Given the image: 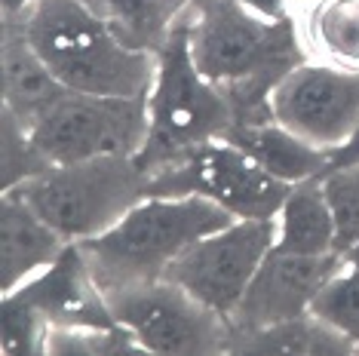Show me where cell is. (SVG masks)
<instances>
[{"label": "cell", "mask_w": 359, "mask_h": 356, "mask_svg": "<svg viewBox=\"0 0 359 356\" xmlns=\"http://www.w3.org/2000/svg\"><path fill=\"white\" fill-rule=\"evenodd\" d=\"M356 353H359V347H356Z\"/></svg>", "instance_id": "26"}, {"label": "cell", "mask_w": 359, "mask_h": 356, "mask_svg": "<svg viewBox=\"0 0 359 356\" xmlns=\"http://www.w3.org/2000/svg\"><path fill=\"white\" fill-rule=\"evenodd\" d=\"M148 139L135 160L151 178L182 166L191 151L212 139H224L236 126L231 99L215 83H209L191 59L184 13L166 43L157 50V74L148 93Z\"/></svg>", "instance_id": "4"}, {"label": "cell", "mask_w": 359, "mask_h": 356, "mask_svg": "<svg viewBox=\"0 0 359 356\" xmlns=\"http://www.w3.org/2000/svg\"><path fill=\"white\" fill-rule=\"evenodd\" d=\"M276 249L295 255H332L334 218L323 193L320 175L292 184L276 212Z\"/></svg>", "instance_id": "17"}, {"label": "cell", "mask_w": 359, "mask_h": 356, "mask_svg": "<svg viewBox=\"0 0 359 356\" xmlns=\"http://www.w3.org/2000/svg\"><path fill=\"white\" fill-rule=\"evenodd\" d=\"M10 191L68 242H86L151 197V175L135 157H95L50 166Z\"/></svg>", "instance_id": "5"}, {"label": "cell", "mask_w": 359, "mask_h": 356, "mask_svg": "<svg viewBox=\"0 0 359 356\" xmlns=\"http://www.w3.org/2000/svg\"><path fill=\"white\" fill-rule=\"evenodd\" d=\"M341 261H344L341 252L295 255L273 246L264 261H261L255 280L249 282L243 301L236 304L231 317L233 335L258 331L307 313L313 298L320 295V289L341 267Z\"/></svg>", "instance_id": "11"}, {"label": "cell", "mask_w": 359, "mask_h": 356, "mask_svg": "<svg viewBox=\"0 0 359 356\" xmlns=\"http://www.w3.org/2000/svg\"><path fill=\"white\" fill-rule=\"evenodd\" d=\"M50 320L19 295L0 298V353L4 356H46Z\"/></svg>", "instance_id": "20"}, {"label": "cell", "mask_w": 359, "mask_h": 356, "mask_svg": "<svg viewBox=\"0 0 359 356\" xmlns=\"http://www.w3.org/2000/svg\"><path fill=\"white\" fill-rule=\"evenodd\" d=\"M347 163H359V126L338 151H332V166H347Z\"/></svg>", "instance_id": "24"}, {"label": "cell", "mask_w": 359, "mask_h": 356, "mask_svg": "<svg viewBox=\"0 0 359 356\" xmlns=\"http://www.w3.org/2000/svg\"><path fill=\"white\" fill-rule=\"evenodd\" d=\"M292 184L271 175L258 160L227 139H212L191 151L182 166L151 178V197L197 193L233 218H276Z\"/></svg>", "instance_id": "8"}, {"label": "cell", "mask_w": 359, "mask_h": 356, "mask_svg": "<svg viewBox=\"0 0 359 356\" xmlns=\"http://www.w3.org/2000/svg\"><path fill=\"white\" fill-rule=\"evenodd\" d=\"M104 301L144 353L215 356L231 347V320L166 277L108 292Z\"/></svg>", "instance_id": "6"}, {"label": "cell", "mask_w": 359, "mask_h": 356, "mask_svg": "<svg viewBox=\"0 0 359 356\" xmlns=\"http://www.w3.org/2000/svg\"><path fill=\"white\" fill-rule=\"evenodd\" d=\"M13 22L71 93H151L157 55L129 46L93 0H37Z\"/></svg>", "instance_id": "2"}, {"label": "cell", "mask_w": 359, "mask_h": 356, "mask_svg": "<svg viewBox=\"0 0 359 356\" xmlns=\"http://www.w3.org/2000/svg\"><path fill=\"white\" fill-rule=\"evenodd\" d=\"M289 15L304 59L359 71V0H292Z\"/></svg>", "instance_id": "15"}, {"label": "cell", "mask_w": 359, "mask_h": 356, "mask_svg": "<svg viewBox=\"0 0 359 356\" xmlns=\"http://www.w3.org/2000/svg\"><path fill=\"white\" fill-rule=\"evenodd\" d=\"M271 114L323 151H338L359 126V71L304 59L271 95Z\"/></svg>", "instance_id": "10"}, {"label": "cell", "mask_w": 359, "mask_h": 356, "mask_svg": "<svg viewBox=\"0 0 359 356\" xmlns=\"http://www.w3.org/2000/svg\"><path fill=\"white\" fill-rule=\"evenodd\" d=\"M320 182L334 218V249L344 255L359 242V163L329 166Z\"/></svg>", "instance_id": "21"}, {"label": "cell", "mask_w": 359, "mask_h": 356, "mask_svg": "<svg viewBox=\"0 0 359 356\" xmlns=\"http://www.w3.org/2000/svg\"><path fill=\"white\" fill-rule=\"evenodd\" d=\"M273 246L276 218H236L187 246L166 271V280L231 320Z\"/></svg>", "instance_id": "9"}, {"label": "cell", "mask_w": 359, "mask_h": 356, "mask_svg": "<svg viewBox=\"0 0 359 356\" xmlns=\"http://www.w3.org/2000/svg\"><path fill=\"white\" fill-rule=\"evenodd\" d=\"M236 148H243L252 160H258L271 175L285 184H298L307 178L323 175L332 166V151H323L289 126H283L276 117H264L255 123H240L224 135Z\"/></svg>", "instance_id": "16"}, {"label": "cell", "mask_w": 359, "mask_h": 356, "mask_svg": "<svg viewBox=\"0 0 359 356\" xmlns=\"http://www.w3.org/2000/svg\"><path fill=\"white\" fill-rule=\"evenodd\" d=\"M148 93L93 95L68 89L31 129V142L50 166L95 157H135L148 139Z\"/></svg>", "instance_id": "7"}, {"label": "cell", "mask_w": 359, "mask_h": 356, "mask_svg": "<svg viewBox=\"0 0 359 356\" xmlns=\"http://www.w3.org/2000/svg\"><path fill=\"white\" fill-rule=\"evenodd\" d=\"M184 28L194 64L231 99L236 126L273 117V89L304 62L292 15L271 22L240 0H191Z\"/></svg>", "instance_id": "1"}, {"label": "cell", "mask_w": 359, "mask_h": 356, "mask_svg": "<svg viewBox=\"0 0 359 356\" xmlns=\"http://www.w3.org/2000/svg\"><path fill=\"white\" fill-rule=\"evenodd\" d=\"M65 93L68 89L50 71V64L40 59V53L31 46L19 22L4 19V28H0V99H4V108L0 111L15 117L31 132Z\"/></svg>", "instance_id": "14"}, {"label": "cell", "mask_w": 359, "mask_h": 356, "mask_svg": "<svg viewBox=\"0 0 359 356\" xmlns=\"http://www.w3.org/2000/svg\"><path fill=\"white\" fill-rule=\"evenodd\" d=\"M13 295L34 304L50 326H117L77 242H71L59 261Z\"/></svg>", "instance_id": "12"}, {"label": "cell", "mask_w": 359, "mask_h": 356, "mask_svg": "<svg viewBox=\"0 0 359 356\" xmlns=\"http://www.w3.org/2000/svg\"><path fill=\"white\" fill-rule=\"evenodd\" d=\"M71 242L19 193H0V295H13L62 258Z\"/></svg>", "instance_id": "13"}, {"label": "cell", "mask_w": 359, "mask_h": 356, "mask_svg": "<svg viewBox=\"0 0 359 356\" xmlns=\"http://www.w3.org/2000/svg\"><path fill=\"white\" fill-rule=\"evenodd\" d=\"M227 353H258V356H350L356 344L338 329L323 322L313 310L283 320L276 326L233 335Z\"/></svg>", "instance_id": "18"}, {"label": "cell", "mask_w": 359, "mask_h": 356, "mask_svg": "<svg viewBox=\"0 0 359 356\" xmlns=\"http://www.w3.org/2000/svg\"><path fill=\"white\" fill-rule=\"evenodd\" d=\"M243 6H249L252 13L264 15L271 22H280V19H289V6L292 0H240Z\"/></svg>", "instance_id": "23"}, {"label": "cell", "mask_w": 359, "mask_h": 356, "mask_svg": "<svg viewBox=\"0 0 359 356\" xmlns=\"http://www.w3.org/2000/svg\"><path fill=\"white\" fill-rule=\"evenodd\" d=\"M31 4H37V0H0V15H4V19H13V15L25 13Z\"/></svg>", "instance_id": "25"}, {"label": "cell", "mask_w": 359, "mask_h": 356, "mask_svg": "<svg viewBox=\"0 0 359 356\" xmlns=\"http://www.w3.org/2000/svg\"><path fill=\"white\" fill-rule=\"evenodd\" d=\"M236 221L197 193L144 197L102 237L77 242L104 295L166 277L172 261L212 231Z\"/></svg>", "instance_id": "3"}, {"label": "cell", "mask_w": 359, "mask_h": 356, "mask_svg": "<svg viewBox=\"0 0 359 356\" xmlns=\"http://www.w3.org/2000/svg\"><path fill=\"white\" fill-rule=\"evenodd\" d=\"M0 139H4V144H0L4 148V153H0V188L4 191L19 188L22 182L50 169V163L40 157V151L31 142V132L4 111H0Z\"/></svg>", "instance_id": "22"}, {"label": "cell", "mask_w": 359, "mask_h": 356, "mask_svg": "<svg viewBox=\"0 0 359 356\" xmlns=\"http://www.w3.org/2000/svg\"><path fill=\"white\" fill-rule=\"evenodd\" d=\"M310 310L359 347V264L344 258L313 298Z\"/></svg>", "instance_id": "19"}]
</instances>
